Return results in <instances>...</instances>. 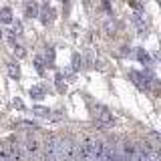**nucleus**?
Here are the masks:
<instances>
[{
	"label": "nucleus",
	"mask_w": 161,
	"mask_h": 161,
	"mask_svg": "<svg viewBox=\"0 0 161 161\" xmlns=\"http://www.w3.org/2000/svg\"><path fill=\"white\" fill-rule=\"evenodd\" d=\"M34 67H36V70H38V73H44V69H42V58H40V57H36V58H34Z\"/></svg>",
	"instance_id": "10"
},
{
	"label": "nucleus",
	"mask_w": 161,
	"mask_h": 161,
	"mask_svg": "<svg viewBox=\"0 0 161 161\" xmlns=\"http://www.w3.org/2000/svg\"><path fill=\"white\" fill-rule=\"evenodd\" d=\"M137 57H139V60H141V63L149 64V54L145 53V50H139V53H137Z\"/></svg>",
	"instance_id": "9"
},
{
	"label": "nucleus",
	"mask_w": 161,
	"mask_h": 161,
	"mask_svg": "<svg viewBox=\"0 0 161 161\" xmlns=\"http://www.w3.org/2000/svg\"><path fill=\"white\" fill-rule=\"evenodd\" d=\"M36 10H38L36 4H26V6H24V14H26V18L36 16Z\"/></svg>",
	"instance_id": "5"
},
{
	"label": "nucleus",
	"mask_w": 161,
	"mask_h": 161,
	"mask_svg": "<svg viewBox=\"0 0 161 161\" xmlns=\"http://www.w3.org/2000/svg\"><path fill=\"white\" fill-rule=\"evenodd\" d=\"M30 97H34V99H44V89H42V87H32V89H30Z\"/></svg>",
	"instance_id": "6"
},
{
	"label": "nucleus",
	"mask_w": 161,
	"mask_h": 161,
	"mask_svg": "<svg viewBox=\"0 0 161 161\" xmlns=\"http://www.w3.org/2000/svg\"><path fill=\"white\" fill-rule=\"evenodd\" d=\"M93 115H95V121H97V125H99L101 129H109V127H113L115 119H113V113H111L107 107H103V105H97Z\"/></svg>",
	"instance_id": "1"
},
{
	"label": "nucleus",
	"mask_w": 161,
	"mask_h": 161,
	"mask_svg": "<svg viewBox=\"0 0 161 161\" xmlns=\"http://www.w3.org/2000/svg\"><path fill=\"white\" fill-rule=\"evenodd\" d=\"M73 63H75V64H73L75 69H79V67H80V64H79V54H73Z\"/></svg>",
	"instance_id": "11"
},
{
	"label": "nucleus",
	"mask_w": 161,
	"mask_h": 161,
	"mask_svg": "<svg viewBox=\"0 0 161 161\" xmlns=\"http://www.w3.org/2000/svg\"><path fill=\"white\" fill-rule=\"evenodd\" d=\"M8 73H10V77L12 79H18L20 77V67L16 63H8Z\"/></svg>",
	"instance_id": "4"
},
{
	"label": "nucleus",
	"mask_w": 161,
	"mask_h": 161,
	"mask_svg": "<svg viewBox=\"0 0 161 161\" xmlns=\"http://www.w3.org/2000/svg\"><path fill=\"white\" fill-rule=\"evenodd\" d=\"M50 20H53V10L47 8V10H44V14H42V22H44V24H48Z\"/></svg>",
	"instance_id": "7"
},
{
	"label": "nucleus",
	"mask_w": 161,
	"mask_h": 161,
	"mask_svg": "<svg viewBox=\"0 0 161 161\" xmlns=\"http://www.w3.org/2000/svg\"><path fill=\"white\" fill-rule=\"evenodd\" d=\"M0 36H2V30H0Z\"/></svg>",
	"instance_id": "12"
},
{
	"label": "nucleus",
	"mask_w": 161,
	"mask_h": 161,
	"mask_svg": "<svg viewBox=\"0 0 161 161\" xmlns=\"http://www.w3.org/2000/svg\"><path fill=\"white\" fill-rule=\"evenodd\" d=\"M0 20H2V22H12V10L8 6L0 8Z\"/></svg>",
	"instance_id": "3"
},
{
	"label": "nucleus",
	"mask_w": 161,
	"mask_h": 161,
	"mask_svg": "<svg viewBox=\"0 0 161 161\" xmlns=\"http://www.w3.org/2000/svg\"><path fill=\"white\" fill-rule=\"evenodd\" d=\"M131 77L137 79V80H135V85H139L141 89H145V91L149 89V80H147V77H143L141 73H131Z\"/></svg>",
	"instance_id": "2"
},
{
	"label": "nucleus",
	"mask_w": 161,
	"mask_h": 161,
	"mask_svg": "<svg viewBox=\"0 0 161 161\" xmlns=\"http://www.w3.org/2000/svg\"><path fill=\"white\" fill-rule=\"evenodd\" d=\"M34 113L40 115V117H48L50 111H48V109H44V107H34Z\"/></svg>",
	"instance_id": "8"
}]
</instances>
